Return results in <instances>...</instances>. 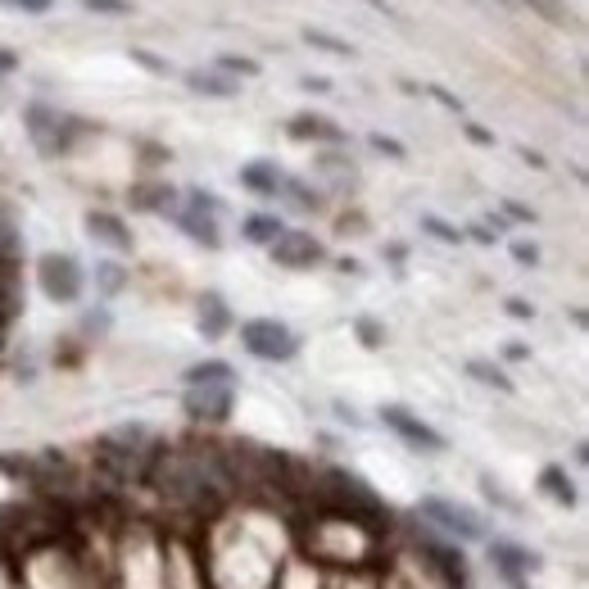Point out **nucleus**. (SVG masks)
Masks as SVG:
<instances>
[{"mask_svg": "<svg viewBox=\"0 0 589 589\" xmlns=\"http://www.w3.org/2000/svg\"><path fill=\"white\" fill-rule=\"evenodd\" d=\"M308 499H314V508H322L327 517H340V521L358 526V531H367L372 540H386L394 526L390 508L381 504V494L345 468H322L308 481Z\"/></svg>", "mask_w": 589, "mask_h": 589, "instance_id": "nucleus-1", "label": "nucleus"}, {"mask_svg": "<svg viewBox=\"0 0 589 589\" xmlns=\"http://www.w3.org/2000/svg\"><path fill=\"white\" fill-rule=\"evenodd\" d=\"M154 445L160 440H154L141 422H132V426H118L91 445V462H96V472L109 476L114 485H141V472H145Z\"/></svg>", "mask_w": 589, "mask_h": 589, "instance_id": "nucleus-2", "label": "nucleus"}, {"mask_svg": "<svg viewBox=\"0 0 589 589\" xmlns=\"http://www.w3.org/2000/svg\"><path fill=\"white\" fill-rule=\"evenodd\" d=\"M417 521H426V531H436L453 544H485V517L472 513L468 504H453L445 494H422L417 499Z\"/></svg>", "mask_w": 589, "mask_h": 589, "instance_id": "nucleus-3", "label": "nucleus"}, {"mask_svg": "<svg viewBox=\"0 0 589 589\" xmlns=\"http://www.w3.org/2000/svg\"><path fill=\"white\" fill-rule=\"evenodd\" d=\"M27 137H33V145L46 154V160H59V154H69L73 150V141L82 137V122L78 118H69V114H59V109H50V105H27Z\"/></svg>", "mask_w": 589, "mask_h": 589, "instance_id": "nucleus-4", "label": "nucleus"}, {"mask_svg": "<svg viewBox=\"0 0 589 589\" xmlns=\"http://www.w3.org/2000/svg\"><path fill=\"white\" fill-rule=\"evenodd\" d=\"M240 345L245 354H255L263 363H291L299 354V335L276 318H250L240 322Z\"/></svg>", "mask_w": 589, "mask_h": 589, "instance_id": "nucleus-5", "label": "nucleus"}, {"mask_svg": "<svg viewBox=\"0 0 589 589\" xmlns=\"http://www.w3.org/2000/svg\"><path fill=\"white\" fill-rule=\"evenodd\" d=\"M37 286L55 304H78L82 299V286H86L82 263L73 255H42L37 259Z\"/></svg>", "mask_w": 589, "mask_h": 589, "instance_id": "nucleus-6", "label": "nucleus"}, {"mask_svg": "<svg viewBox=\"0 0 589 589\" xmlns=\"http://www.w3.org/2000/svg\"><path fill=\"white\" fill-rule=\"evenodd\" d=\"M236 409V386H186L181 413L196 426H223Z\"/></svg>", "mask_w": 589, "mask_h": 589, "instance_id": "nucleus-7", "label": "nucleus"}, {"mask_svg": "<svg viewBox=\"0 0 589 589\" xmlns=\"http://www.w3.org/2000/svg\"><path fill=\"white\" fill-rule=\"evenodd\" d=\"M381 426L394 431V436L404 440L409 449H417V453H445L449 449V440L440 436V431L431 426V422H422L417 413H409L404 404H386L381 409Z\"/></svg>", "mask_w": 589, "mask_h": 589, "instance_id": "nucleus-8", "label": "nucleus"}, {"mask_svg": "<svg viewBox=\"0 0 589 589\" xmlns=\"http://www.w3.org/2000/svg\"><path fill=\"white\" fill-rule=\"evenodd\" d=\"M485 553H490L494 572H499V580H504L508 589H526L531 572L540 567V553L526 549V544H517V540H490Z\"/></svg>", "mask_w": 589, "mask_h": 589, "instance_id": "nucleus-9", "label": "nucleus"}, {"mask_svg": "<svg viewBox=\"0 0 589 589\" xmlns=\"http://www.w3.org/2000/svg\"><path fill=\"white\" fill-rule=\"evenodd\" d=\"M272 259H276V268H314V263H322L327 259V245L314 236V232H282L272 245Z\"/></svg>", "mask_w": 589, "mask_h": 589, "instance_id": "nucleus-10", "label": "nucleus"}, {"mask_svg": "<svg viewBox=\"0 0 589 589\" xmlns=\"http://www.w3.org/2000/svg\"><path fill=\"white\" fill-rule=\"evenodd\" d=\"M86 236L101 240V245H109V250H118V255L132 250V227L122 223L118 213H109V209H91V213H86Z\"/></svg>", "mask_w": 589, "mask_h": 589, "instance_id": "nucleus-11", "label": "nucleus"}, {"mask_svg": "<svg viewBox=\"0 0 589 589\" xmlns=\"http://www.w3.org/2000/svg\"><path fill=\"white\" fill-rule=\"evenodd\" d=\"M173 223L191 236L196 245H204V250H219L223 236H219V213H204V209H173Z\"/></svg>", "mask_w": 589, "mask_h": 589, "instance_id": "nucleus-12", "label": "nucleus"}, {"mask_svg": "<svg viewBox=\"0 0 589 589\" xmlns=\"http://www.w3.org/2000/svg\"><path fill=\"white\" fill-rule=\"evenodd\" d=\"M286 132H291V141H318V145H340L345 141V128L322 118V114H295L286 122Z\"/></svg>", "mask_w": 589, "mask_h": 589, "instance_id": "nucleus-13", "label": "nucleus"}, {"mask_svg": "<svg viewBox=\"0 0 589 589\" xmlns=\"http://www.w3.org/2000/svg\"><path fill=\"white\" fill-rule=\"evenodd\" d=\"M282 181H286V173L276 164H268V160H255V164L240 168V186H245V191H255V196H263V200L282 196Z\"/></svg>", "mask_w": 589, "mask_h": 589, "instance_id": "nucleus-14", "label": "nucleus"}, {"mask_svg": "<svg viewBox=\"0 0 589 589\" xmlns=\"http://www.w3.org/2000/svg\"><path fill=\"white\" fill-rule=\"evenodd\" d=\"M132 209H141V213H173L177 209V191L168 181H141V186H132Z\"/></svg>", "mask_w": 589, "mask_h": 589, "instance_id": "nucleus-15", "label": "nucleus"}, {"mask_svg": "<svg viewBox=\"0 0 589 589\" xmlns=\"http://www.w3.org/2000/svg\"><path fill=\"white\" fill-rule=\"evenodd\" d=\"M232 331V308H227V299L223 295H204L200 299V335L204 340H223Z\"/></svg>", "mask_w": 589, "mask_h": 589, "instance_id": "nucleus-16", "label": "nucleus"}, {"mask_svg": "<svg viewBox=\"0 0 589 589\" xmlns=\"http://www.w3.org/2000/svg\"><path fill=\"white\" fill-rule=\"evenodd\" d=\"M540 490L549 494L553 504H563V508H576V504H580V494H576V481L567 476V468H557V462H549V468L540 472Z\"/></svg>", "mask_w": 589, "mask_h": 589, "instance_id": "nucleus-17", "label": "nucleus"}, {"mask_svg": "<svg viewBox=\"0 0 589 589\" xmlns=\"http://www.w3.org/2000/svg\"><path fill=\"white\" fill-rule=\"evenodd\" d=\"M186 386H236V367L227 358H204L186 367Z\"/></svg>", "mask_w": 589, "mask_h": 589, "instance_id": "nucleus-18", "label": "nucleus"}, {"mask_svg": "<svg viewBox=\"0 0 589 589\" xmlns=\"http://www.w3.org/2000/svg\"><path fill=\"white\" fill-rule=\"evenodd\" d=\"M186 86H191L196 96H213V101H232L236 91H240V82H232V78H223V73H204V69L186 73Z\"/></svg>", "mask_w": 589, "mask_h": 589, "instance_id": "nucleus-19", "label": "nucleus"}, {"mask_svg": "<svg viewBox=\"0 0 589 589\" xmlns=\"http://www.w3.org/2000/svg\"><path fill=\"white\" fill-rule=\"evenodd\" d=\"M240 232H245V240H250V245H272L286 227H282L276 213H250V219L240 223Z\"/></svg>", "mask_w": 589, "mask_h": 589, "instance_id": "nucleus-20", "label": "nucleus"}, {"mask_svg": "<svg viewBox=\"0 0 589 589\" xmlns=\"http://www.w3.org/2000/svg\"><path fill=\"white\" fill-rule=\"evenodd\" d=\"M282 196H286L299 213H318V209H322V196H318L308 181H299V177H286V181H282Z\"/></svg>", "mask_w": 589, "mask_h": 589, "instance_id": "nucleus-21", "label": "nucleus"}, {"mask_svg": "<svg viewBox=\"0 0 589 589\" xmlns=\"http://www.w3.org/2000/svg\"><path fill=\"white\" fill-rule=\"evenodd\" d=\"M468 377H476L481 386H494V390H504V394L513 390L508 372H504V367H494V363H485V358H472V363H468Z\"/></svg>", "mask_w": 589, "mask_h": 589, "instance_id": "nucleus-22", "label": "nucleus"}, {"mask_svg": "<svg viewBox=\"0 0 589 589\" xmlns=\"http://www.w3.org/2000/svg\"><path fill=\"white\" fill-rule=\"evenodd\" d=\"M122 286H128V268L122 263H96V291L101 295H118Z\"/></svg>", "mask_w": 589, "mask_h": 589, "instance_id": "nucleus-23", "label": "nucleus"}, {"mask_svg": "<svg viewBox=\"0 0 589 589\" xmlns=\"http://www.w3.org/2000/svg\"><path fill=\"white\" fill-rule=\"evenodd\" d=\"M304 42H308V46H318V50H327V55H354L350 42H340V37L322 33V27H304Z\"/></svg>", "mask_w": 589, "mask_h": 589, "instance_id": "nucleus-24", "label": "nucleus"}, {"mask_svg": "<svg viewBox=\"0 0 589 589\" xmlns=\"http://www.w3.org/2000/svg\"><path fill=\"white\" fill-rule=\"evenodd\" d=\"M481 490H485V499H490L494 508H504L508 517H521V504H517V499H508V490H504L499 481H494V476H481Z\"/></svg>", "mask_w": 589, "mask_h": 589, "instance_id": "nucleus-25", "label": "nucleus"}, {"mask_svg": "<svg viewBox=\"0 0 589 589\" xmlns=\"http://www.w3.org/2000/svg\"><path fill=\"white\" fill-rule=\"evenodd\" d=\"M354 331H358V340H363L367 350H381V345H386V327H381L377 318H358Z\"/></svg>", "mask_w": 589, "mask_h": 589, "instance_id": "nucleus-26", "label": "nucleus"}, {"mask_svg": "<svg viewBox=\"0 0 589 589\" xmlns=\"http://www.w3.org/2000/svg\"><path fill=\"white\" fill-rule=\"evenodd\" d=\"M422 232H431V236L445 240V245H458V240H462V232H458V227H449L445 219H436V213H426V219H422Z\"/></svg>", "mask_w": 589, "mask_h": 589, "instance_id": "nucleus-27", "label": "nucleus"}, {"mask_svg": "<svg viewBox=\"0 0 589 589\" xmlns=\"http://www.w3.org/2000/svg\"><path fill=\"white\" fill-rule=\"evenodd\" d=\"M219 69L223 73H240V78H259V64H255V59H245V55H223Z\"/></svg>", "mask_w": 589, "mask_h": 589, "instance_id": "nucleus-28", "label": "nucleus"}, {"mask_svg": "<svg viewBox=\"0 0 589 589\" xmlns=\"http://www.w3.org/2000/svg\"><path fill=\"white\" fill-rule=\"evenodd\" d=\"M82 10H91V14H132V5L128 0H82Z\"/></svg>", "mask_w": 589, "mask_h": 589, "instance_id": "nucleus-29", "label": "nucleus"}, {"mask_svg": "<svg viewBox=\"0 0 589 589\" xmlns=\"http://www.w3.org/2000/svg\"><path fill=\"white\" fill-rule=\"evenodd\" d=\"M367 141H372V150H377V154H390V160H404V154H409L394 137H381V132H372Z\"/></svg>", "mask_w": 589, "mask_h": 589, "instance_id": "nucleus-30", "label": "nucleus"}, {"mask_svg": "<svg viewBox=\"0 0 589 589\" xmlns=\"http://www.w3.org/2000/svg\"><path fill=\"white\" fill-rule=\"evenodd\" d=\"M109 331V314L105 308H91V314L82 318V335H105Z\"/></svg>", "mask_w": 589, "mask_h": 589, "instance_id": "nucleus-31", "label": "nucleus"}, {"mask_svg": "<svg viewBox=\"0 0 589 589\" xmlns=\"http://www.w3.org/2000/svg\"><path fill=\"white\" fill-rule=\"evenodd\" d=\"M0 5H10V10H19V14H46L55 0H0Z\"/></svg>", "mask_w": 589, "mask_h": 589, "instance_id": "nucleus-32", "label": "nucleus"}, {"mask_svg": "<svg viewBox=\"0 0 589 589\" xmlns=\"http://www.w3.org/2000/svg\"><path fill=\"white\" fill-rule=\"evenodd\" d=\"M504 308H508V318H517V322H531V318H535V308L526 304V299H508Z\"/></svg>", "mask_w": 589, "mask_h": 589, "instance_id": "nucleus-33", "label": "nucleus"}, {"mask_svg": "<svg viewBox=\"0 0 589 589\" xmlns=\"http://www.w3.org/2000/svg\"><path fill=\"white\" fill-rule=\"evenodd\" d=\"M513 259L535 268V263H540V250H535V245H526V240H517V245H513Z\"/></svg>", "mask_w": 589, "mask_h": 589, "instance_id": "nucleus-34", "label": "nucleus"}, {"mask_svg": "<svg viewBox=\"0 0 589 589\" xmlns=\"http://www.w3.org/2000/svg\"><path fill=\"white\" fill-rule=\"evenodd\" d=\"M504 213H508V219H517V223H535V209H526V204H517V200H508Z\"/></svg>", "mask_w": 589, "mask_h": 589, "instance_id": "nucleus-35", "label": "nucleus"}, {"mask_svg": "<svg viewBox=\"0 0 589 589\" xmlns=\"http://www.w3.org/2000/svg\"><path fill=\"white\" fill-rule=\"evenodd\" d=\"M426 91H431V96H436V101H440L445 109H453V114H462V101H458V96H449V91H445V86H426Z\"/></svg>", "mask_w": 589, "mask_h": 589, "instance_id": "nucleus-36", "label": "nucleus"}, {"mask_svg": "<svg viewBox=\"0 0 589 589\" xmlns=\"http://www.w3.org/2000/svg\"><path fill=\"white\" fill-rule=\"evenodd\" d=\"M132 59H137V64H145L150 73H168L164 59H154V55H145V50H132Z\"/></svg>", "mask_w": 589, "mask_h": 589, "instance_id": "nucleus-37", "label": "nucleus"}, {"mask_svg": "<svg viewBox=\"0 0 589 589\" xmlns=\"http://www.w3.org/2000/svg\"><path fill=\"white\" fill-rule=\"evenodd\" d=\"M19 69V55L14 50H5V46H0V78H10Z\"/></svg>", "mask_w": 589, "mask_h": 589, "instance_id": "nucleus-38", "label": "nucleus"}, {"mask_svg": "<svg viewBox=\"0 0 589 589\" xmlns=\"http://www.w3.org/2000/svg\"><path fill=\"white\" fill-rule=\"evenodd\" d=\"M468 137H472L476 145H494V132H485L481 122H468Z\"/></svg>", "mask_w": 589, "mask_h": 589, "instance_id": "nucleus-39", "label": "nucleus"}, {"mask_svg": "<svg viewBox=\"0 0 589 589\" xmlns=\"http://www.w3.org/2000/svg\"><path fill=\"white\" fill-rule=\"evenodd\" d=\"M304 91H331L327 78H304Z\"/></svg>", "mask_w": 589, "mask_h": 589, "instance_id": "nucleus-40", "label": "nucleus"}, {"mask_svg": "<svg viewBox=\"0 0 589 589\" xmlns=\"http://www.w3.org/2000/svg\"><path fill=\"white\" fill-rule=\"evenodd\" d=\"M504 354H508V358H513V363H521V358H531V350H526V345H508V350H504Z\"/></svg>", "mask_w": 589, "mask_h": 589, "instance_id": "nucleus-41", "label": "nucleus"}]
</instances>
